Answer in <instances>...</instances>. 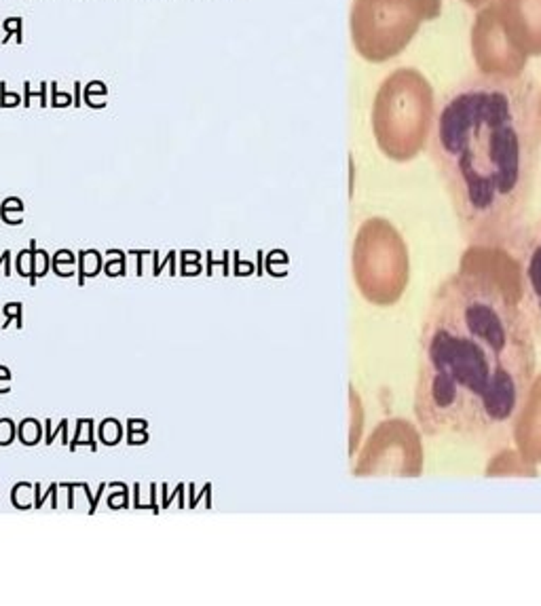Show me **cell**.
Instances as JSON below:
<instances>
[{
  "instance_id": "4",
  "label": "cell",
  "mask_w": 541,
  "mask_h": 606,
  "mask_svg": "<svg viewBox=\"0 0 541 606\" xmlns=\"http://www.w3.org/2000/svg\"><path fill=\"white\" fill-rule=\"evenodd\" d=\"M442 11V0H353L351 40L355 51L380 63L398 57L425 22Z\"/></svg>"
},
{
  "instance_id": "3",
  "label": "cell",
  "mask_w": 541,
  "mask_h": 606,
  "mask_svg": "<svg viewBox=\"0 0 541 606\" xmlns=\"http://www.w3.org/2000/svg\"><path fill=\"white\" fill-rule=\"evenodd\" d=\"M436 121L431 83L417 68H398L385 79L372 102V133L380 153L398 163L423 153Z\"/></svg>"
},
{
  "instance_id": "2",
  "label": "cell",
  "mask_w": 541,
  "mask_h": 606,
  "mask_svg": "<svg viewBox=\"0 0 541 606\" xmlns=\"http://www.w3.org/2000/svg\"><path fill=\"white\" fill-rule=\"evenodd\" d=\"M541 125L526 79L474 77L436 114L429 153L470 245H505L528 213Z\"/></svg>"
},
{
  "instance_id": "5",
  "label": "cell",
  "mask_w": 541,
  "mask_h": 606,
  "mask_svg": "<svg viewBox=\"0 0 541 606\" xmlns=\"http://www.w3.org/2000/svg\"><path fill=\"white\" fill-rule=\"evenodd\" d=\"M353 277L362 296L376 307H392L410 281L408 245L385 218L366 220L353 243Z\"/></svg>"
},
{
  "instance_id": "13",
  "label": "cell",
  "mask_w": 541,
  "mask_h": 606,
  "mask_svg": "<svg viewBox=\"0 0 541 606\" xmlns=\"http://www.w3.org/2000/svg\"><path fill=\"white\" fill-rule=\"evenodd\" d=\"M537 116H539V125H541V96L537 100Z\"/></svg>"
},
{
  "instance_id": "6",
  "label": "cell",
  "mask_w": 541,
  "mask_h": 606,
  "mask_svg": "<svg viewBox=\"0 0 541 606\" xmlns=\"http://www.w3.org/2000/svg\"><path fill=\"white\" fill-rule=\"evenodd\" d=\"M423 463L425 454L419 429L404 418H390L372 431L360 454L355 474L419 478Z\"/></svg>"
},
{
  "instance_id": "8",
  "label": "cell",
  "mask_w": 541,
  "mask_h": 606,
  "mask_svg": "<svg viewBox=\"0 0 541 606\" xmlns=\"http://www.w3.org/2000/svg\"><path fill=\"white\" fill-rule=\"evenodd\" d=\"M510 250L520 266L524 313L533 326L535 338L541 340V218L524 226Z\"/></svg>"
},
{
  "instance_id": "11",
  "label": "cell",
  "mask_w": 541,
  "mask_h": 606,
  "mask_svg": "<svg viewBox=\"0 0 541 606\" xmlns=\"http://www.w3.org/2000/svg\"><path fill=\"white\" fill-rule=\"evenodd\" d=\"M487 476H537V467L528 465L518 450L505 448L499 454L491 459V463L487 465Z\"/></svg>"
},
{
  "instance_id": "1",
  "label": "cell",
  "mask_w": 541,
  "mask_h": 606,
  "mask_svg": "<svg viewBox=\"0 0 541 606\" xmlns=\"http://www.w3.org/2000/svg\"><path fill=\"white\" fill-rule=\"evenodd\" d=\"M535 332L505 245H468L421 326L415 416L425 435L484 439L510 425L535 378Z\"/></svg>"
},
{
  "instance_id": "7",
  "label": "cell",
  "mask_w": 541,
  "mask_h": 606,
  "mask_svg": "<svg viewBox=\"0 0 541 606\" xmlns=\"http://www.w3.org/2000/svg\"><path fill=\"white\" fill-rule=\"evenodd\" d=\"M472 55L482 77L520 79L528 57L507 38L495 0L480 7L472 26Z\"/></svg>"
},
{
  "instance_id": "9",
  "label": "cell",
  "mask_w": 541,
  "mask_h": 606,
  "mask_svg": "<svg viewBox=\"0 0 541 606\" xmlns=\"http://www.w3.org/2000/svg\"><path fill=\"white\" fill-rule=\"evenodd\" d=\"M501 26L526 57L541 55V0H495Z\"/></svg>"
},
{
  "instance_id": "10",
  "label": "cell",
  "mask_w": 541,
  "mask_h": 606,
  "mask_svg": "<svg viewBox=\"0 0 541 606\" xmlns=\"http://www.w3.org/2000/svg\"><path fill=\"white\" fill-rule=\"evenodd\" d=\"M512 437L518 454L528 465H541V372L533 378L512 421Z\"/></svg>"
},
{
  "instance_id": "12",
  "label": "cell",
  "mask_w": 541,
  "mask_h": 606,
  "mask_svg": "<svg viewBox=\"0 0 541 606\" xmlns=\"http://www.w3.org/2000/svg\"><path fill=\"white\" fill-rule=\"evenodd\" d=\"M463 3H466V5H470V7H476V9H480V7L489 5L491 0H463Z\"/></svg>"
}]
</instances>
